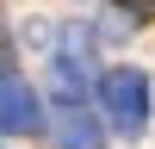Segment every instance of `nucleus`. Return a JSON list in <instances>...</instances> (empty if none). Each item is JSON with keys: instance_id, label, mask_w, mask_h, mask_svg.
<instances>
[{"instance_id": "f257e3e1", "label": "nucleus", "mask_w": 155, "mask_h": 149, "mask_svg": "<svg viewBox=\"0 0 155 149\" xmlns=\"http://www.w3.org/2000/svg\"><path fill=\"white\" fill-rule=\"evenodd\" d=\"M74 62H81V37H68L56 56V149H99L106 143V131H99V118L87 112L81 87H74Z\"/></svg>"}, {"instance_id": "f03ea898", "label": "nucleus", "mask_w": 155, "mask_h": 149, "mask_svg": "<svg viewBox=\"0 0 155 149\" xmlns=\"http://www.w3.org/2000/svg\"><path fill=\"white\" fill-rule=\"evenodd\" d=\"M99 99H106L112 131H124V137H143V131H149V74L112 68L106 81H99Z\"/></svg>"}, {"instance_id": "7ed1b4c3", "label": "nucleus", "mask_w": 155, "mask_h": 149, "mask_svg": "<svg viewBox=\"0 0 155 149\" xmlns=\"http://www.w3.org/2000/svg\"><path fill=\"white\" fill-rule=\"evenodd\" d=\"M0 124H6V137L37 131V99H31V87H25V74L12 68V56H6V81H0Z\"/></svg>"}]
</instances>
